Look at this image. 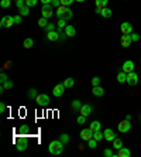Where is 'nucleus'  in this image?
<instances>
[{"label": "nucleus", "instance_id": "obj_1", "mask_svg": "<svg viewBox=\"0 0 141 157\" xmlns=\"http://www.w3.org/2000/svg\"><path fill=\"white\" fill-rule=\"evenodd\" d=\"M63 146H65V144H63L61 140H52L48 144V151H49L51 154H54V156H59V154H62Z\"/></svg>", "mask_w": 141, "mask_h": 157}, {"label": "nucleus", "instance_id": "obj_2", "mask_svg": "<svg viewBox=\"0 0 141 157\" xmlns=\"http://www.w3.org/2000/svg\"><path fill=\"white\" fill-rule=\"evenodd\" d=\"M55 14H56L58 18H65V20H70V18L73 17L72 10H70L69 7H66V6H59V7L56 9Z\"/></svg>", "mask_w": 141, "mask_h": 157}, {"label": "nucleus", "instance_id": "obj_3", "mask_svg": "<svg viewBox=\"0 0 141 157\" xmlns=\"http://www.w3.org/2000/svg\"><path fill=\"white\" fill-rule=\"evenodd\" d=\"M35 102H37V105L39 108H45V106L49 105L51 99H49V96L47 94H38V96L35 98Z\"/></svg>", "mask_w": 141, "mask_h": 157}, {"label": "nucleus", "instance_id": "obj_4", "mask_svg": "<svg viewBox=\"0 0 141 157\" xmlns=\"http://www.w3.org/2000/svg\"><path fill=\"white\" fill-rule=\"evenodd\" d=\"M14 143H16V149L18 150V151H24V150H27V147H28V140H27L25 137H23L21 134H20V137H17Z\"/></svg>", "mask_w": 141, "mask_h": 157}, {"label": "nucleus", "instance_id": "obj_5", "mask_svg": "<svg viewBox=\"0 0 141 157\" xmlns=\"http://www.w3.org/2000/svg\"><path fill=\"white\" fill-rule=\"evenodd\" d=\"M138 81H140V78H138L137 72L131 71V72L127 74V84H128L130 87H135V85L138 84Z\"/></svg>", "mask_w": 141, "mask_h": 157}, {"label": "nucleus", "instance_id": "obj_6", "mask_svg": "<svg viewBox=\"0 0 141 157\" xmlns=\"http://www.w3.org/2000/svg\"><path fill=\"white\" fill-rule=\"evenodd\" d=\"M41 14H42V17H45V18H49V17L54 14V6H52V4H42Z\"/></svg>", "mask_w": 141, "mask_h": 157}, {"label": "nucleus", "instance_id": "obj_7", "mask_svg": "<svg viewBox=\"0 0 141 157\" xmlns=\"http://www.w3.org/2000/svg\"><path fill=\"white\" fill-rule=\"evenodd\" d=\"M117 129H118V132H120V133H127V132H130V129H131V123H130V120H127V119L121 120V122L118 123Z\"/></svg>", "mask_w": 141, "mask_h": 157}, {"label": "nucleus", "instance_id": "obj_8", "mask_svg": "<svg viewBox=\"0 0 141 157\" xmlns=\"http://www.w3.org/2000/svg\"><path fill=\"white\" fill-rule=\"evenodd\" d=\"M65 94V87H63V84H56L52 89V95H54L55 98H59V96H62Z\"/></svg>", "mask_w": 141, "mask_h": 157}, {"label": "nucleus", "instance_id": "obj_9", "mask_svg": "<svg viewBox=\"0 0 141 157\" xmlns=\"http://www.w3.org/2000/svg\"><path fill=\"white\" fill-rule=\"evenodd\" d=\"M103 136H104V140L107 141H113L117 136H116V133H114V130H111L110 127H107V129H104V132H103Z\"/></svg>", "mask_w": 141, "mask_h": 157}, {"label": "nucleus", "instance_id": "obj_10", "mask_svg": "<svg viewBox=\"0 0 141 157\" xmlns=\"http://www.w3.org/2000/svg\"><path fill=\"white\" fill-rule=\"evenodd\" d=\"M131 43H133V40H131V37H130V34H123V36H121V38H120V44H121L124 48L130 47V45H131Z\"/></svg>", "mask_w": 141, "mask_h": 157}, {"label": "nucleus", "instance_id": "obj_11", "mask_svg": "<svg viewBox=\"0 0 141 157\" xmlns=\"http://www.w3.org/2000/svg\"><path fill=\"white\" fill-rule=\"evenodd\" d=\"M134 63L131 61V60H127V61H124V64H123V67H121V71H124L125 74H128V72H131V71H134Z\"/></svg>", "mask_w": 141, "mask_h": 157}, {"label": "nucleus", "instance_id": "obj_12", "mask_svg": "<svg viewBox=\"0 0 141 157\" xmlns=\"http://www.w3.org/2000/svg\"><path fill=\"white\" fill-rule=\"evenodd\" d=\"M93 137V132H90V129L87 127V129H83L82 132H80V139L83 141H87V140H90Z\"/></svg>", "mask_w": 141, "mask_h": 157}, {"label": "nucleus", "instance_id": "obj_13", "mask_svg": "<svg viewBox=\"0 0 141 157\" xmlns=\"http://www.w3.org/2000/svg\"><path fill=\"white\" fill-rule=\"evenodd\" d=\"M120 30H121V34H131L133 33V26L130 23H127V21H124L120 26Z\"/></svg>", "mask_w": 141, "mask_h": 157}, {"label": "nucleus", "instance_id": "obj_14", "mask_svg": "<svg viewBox=\"0 0 141 157\" xmlns=\"http://www.w3.org/2000/svg\"><path fill=\"white\" fill-rule=\"evenodd\" d=\"M79 113L87 118V116L92 113V105H89V103H86V105H82V108L79 109Z\"/></svg>", "mask_w": 141, "mask_h": 157}, {"label": "nucleus", "instance_id": "obj_15", "mask_svg": "<svg viewBox=\"0 0 141 157\" xmlns=\"http://www.w3.org/2000/svg\"><path fill=\"white\" fill-rule=\"evenodd\" d=\"M47 38L49 41H56V40H59V33L56 31V30H52V31H48L47 33Z\"/></svg>", "mask_w": 141, "mask_h": 157}, {"label": "nucleus", "instance_id": "obj_16", "mask_svg": "<svg viewBox=\"0 0 141 157\" xmlns=\"http://www.w3.org/2000/svg\"><path fill=\"white\" fill-rule=\"evenodd\" d=\"M65 34H66L68 37H73V36L76 34V28H75L72 24H68V26L65 27Z\"/></svg>", "mask_w": 141, "mask_h": 157}, {"label": "nucleus", "instance_id": "obj_17", "mask_svg": "<svg viewBox=\"0 0 141 157\" xmlns=\"http://www.w3.org/2000/svg\"><path fill=\"white\" fill-rule=\"evenodd\" d=\"M100 127H102V123L99 122V120H93L90 125H89V129H90V132H97V130H100Z\"/></svg>", "mask_w": 141, "mask_h": 157}, {"label": "nucleus", "instance_id": "obj_18", "mask_svg": "<svg viewBox=\"0 0 141 157\" xmlns=\"http://www.w3.org/2000/svg\"><path fill=\"white\" fill-rule=\"evenodd\" d=\"M116 156H118V157H130L131 156V151L127 149V147H121V149L117 151V154H116Z\"/></svg>", "mask_w": 141, "mask_h": 157}, {"label": "nucleus", "instance_id": "obj_19", "mask_svg": "<svg viewBox=\"0 0 141 157\" xmlns=\"http://www.w3.org/2000/svg\"><path fill=\"white\" fill-rule=\"evenodd\" d=\"M92 94H93L94 96H103V94H104V89H103L100 85H97V87H93V89H92Z\"/></svg>", "mask_w": 141, "mask_h": 157}, {"label": "nucleus", "instance_id": "obj_20", "mask_svg": "<svg viewBox=\"0 0 141 157\" xmlns=\"http://www.w3.org/2000/svg\"><path fill=\"white\" fill-rule=\"evenodd\" d=\"M111 14H113V11H111L109 7H103L102 11H100V16L104 17V18H110V17H111Z\"/></svg>", "mask_w": 141, "mask_h": 157}, {"label": "nucleus", "instance_id": "obj_21", "mask_svg": "<svg viewBox=\"0 0 141 157\" xmlns=\"http://www.w3.org/2000/svg\"><path fill=\"white\" fill-rule=\"evenodd\" d=\"M111 143H113V147H114L116 150H120L121 147H123V140H121L120 137H116V139L111 141Z\"/></svg>", "mask_w": 141, "mask_h": 157}, {"label": "nucleus", "instance_id": "obj_22", "mask_svg": "<svg viewBox=\"0 0 141 157\" xmlns=\"http://www.w3.org/2000/svg\"><path fill=\"white\" fill-rule=\"evenodd\" d=\"M117 82H120V84L127 82V74H125L124 71H121V72H118L117 74Z\"/></svg>", "mask_w": 141, "mask_h": 157}, {"label": "nucleus", "instance_id": "obj_23", "mask_svg": "<svg viewBox=\"0 0 141 157\" xmlns=\"http://www.w3.org/2000/svg\"><path fill=\"white\" fill-rule=\"evenodd\" d=\"M37 96H38V94H37V89H35V88L28 89V92H27V98H28V99H35Z\"/></svg>", "mask_w": 141, "mask_h": 157}, {"label": "nucleus", "instance_id": "obj_24", "mask_svg": "<svg viewBox=\"0 0 141 157\" xmlns=\"http://www.w3.org/2000/svg\"><path fill=\"white\" fill-rule=\"evenodd\" d=\"M62 84H63V87H65V88H72V87H73V84H75V79H73V78H66Z\"/></svg>", "mask_w": 141, "mask_h": 157}, {"label": "nucleus", "instance_id": "obj_25", "mask_svg": "<svg viewBox=\"0 0 141 157\" xmlns=\"http://www.w3.org/2000/svg\"><path fill=\"white\" fill-rule=\"evenodd\" d=\"M28 13H30V7L28 6H23V7L18 9V14H21V16H28Z\"/></svg>", "mask_w": 141, "mask_h": 157}, {"label": "nucleus", "instance_id": "obj_26", "mask_svg": "<svg viewBox=\"0 0 141 157\" xmlns=\"http://www.w3.org/2000/svg\"><path fill=\"white\" fill-rule=\"evenodd\" d=\"M28 132H30V127H28L27 125H23L21 127L17 129V133L18 134H25V133H28Z\"/></svg>", "mask_w": 141, "mask_h": 157}, {"label": "nucleus", "instance_id": "obj_27", "mask_svg": "<svg viewBox=\"0 0 141 157\" xmlns=\"http://www.w3.org/2000/svg\"><path fill=\"white\" fill-rule=\"evenodd\" d=\"M23 45H24V48H31L32 45H34V40L32 38H25L24 40V43H23Z\"/></svg>", "mask_w": 141, "mask_h": 157}, {"label": "nucleus", "instance_id": "obj_28", "mask_svg": "<svg viewBox=\"0 0 141 157\" xmlns=\"http://www.w3.org/2000/svg\"><path fill=\"white\" fill-rule=\"evenodd\" d=\"M70 108L73 110H79L80 108H82V103H80V101H78V99H75L73 102H72V105H70Z\"/></svg>", "mask_w": 141, "mask_h": 157}, {"label": "nucleus", "instance_id": "obj_29", "mask_svg": "<svg viewBox=\"0 0 141 157\" xmlns=\"http://www.w3.org/2000/svg\"><path fill=\"white\" fill-rule=\"evenodd\" d=\"M107 3H109V0H96V7H107Z\"/></svg>", "mask_w": 141, "mask_h": 157}, {"label": "nucleus", "instance_id": "obj_30", "mask_svg": "<svg viewBox=\"0 0 141 157\" xmlns=\"http://www.w3.org/2000/svg\"><path fill=\"white\" fill-rule=\"evenodd\" d=\"M14 23V16H6V27H11Z\"/></svg>", "mask_w": 141, "mask_h": 157}, {"label": "nucleus", "instance_id": "obj_31", "mask_svg": "<svg viewBox=\"0 0 141 157\" xmlns=\"http://www.w3.org/2000/svg\"><path fill=\"white\" fill-rule=\"evenodd\" d=\"M93 139H96L97 141H100L102 139H104V136H103V132H100V130L94 132V133H93Z\"/></svg>", "mask_w": 141, "mask_h": 157}, {"label": "nucleus", "instance_id": "obj_32", "mask_svg": "<svg viewBox=\"0 0 141 157\" xmlns=\"http://www.w3.org/2000/svg\"><path fill=\"white\" fill-rule=\"evenodd\" d=\"M97 143H99V141L96 140V139H93V137H92L90 140H87V146H89L90 149H96V146H97Z\"/></svg>", "mask_w": 141, "mask_h": 157}, {"label": "nucleus", "instance_id": "obj_33", "mask_svg": "<svg viewBox=\"0 0 141 157\" xmlns=\"http://www.w3.org/2000/svg\"><path fill=\"white\" fill-rule=\"evenodd\" d=\"M59 140L62 141L63 144H68V143H69V136H68L66 133H62L61 136H59Z\"/></svg>", "mask_w": 141, "mask_h": 157}, {"label": "nucleus", "instance_id": "obj_34", "mask_svg": "<svg viewBox=\"0 0 141 157\" xmlns=\"http://www.w3.org/2000/svg\"><path fill=\"white\" fill-rule=\"evenodd\" d=\"M100 81L102 79L99 78V77H93V78L90 79V84H92V87H97V85H100Z\"/></svg>", "mask_w": 141, "mask_h": 157}, {"label": "nucleus", "instance_id": "obj_35", "mask_svg": "<svg viewBox=\"0 0 141 157\" xmlns=\"http://www.w3.org/2000/svg\"><path fill=\"white\" fill-rule=\"evenodd\" d=\"M48 18H45V17H41L38 20V26L39 27H42V28H45L47 27V24H48V21H47Z\"/></svg>", "mask_w": 141, "mask_h": 157}, {"label": "nucleus", "instance_id": "obj_36", "mask_svg": "<svg viewBox=\"0 0 141 157\" xmlns=\"http://www.w3.org/2000/svg\"><path fill=\"white\" fill-rule=\"evenodd\" d=\"M0 6L3 9H8L11 6V1L10 0H0Z\"/></svg>", "mask_w": 141, "mask_h": 157}, {"label": "nucleus", "instance_id": "obj_37", "mask_svg": "<svg viewBox=\"0 0 141 157\" xmlns=\"http://www.w3.org/2000/svg\"><path fill=\"white\" fill-rule=\"evenodd\" d=\"M76 122H78L79 125H85V123H86V116H83V115H79L78 118H76Z\"/></svg>", "mask_w": 141, "mask_h": 157}, {"label": "nucleus", "instance_id": "obj_38", "mask_svg": "<svg viewBox=\"0 0 141 157\" xmlns=\"http://www.w3.org/2000/svg\"><path fill=\"white\" fill-rule=\"evenodd\" d=\"M65 18H58V23H56V26H58V28H65L66 26H65Z\"/></svg>", "mask_w": 141, "mask_h": 157}, {"label": "nucleus", "instance_id": "obj_39", "mask_svg": "<svg viewBox=\"0 0 141 157\" xmlns=\"http://www.w3.org/2000/svg\"><path fill=\"white\" fill-rule=\"evenodd\" d=\"M37 3H38V0H25V6H28V7H34Z\"/></svg>", "mask_w": 141, "mask_h": 157}, {"label": "nucleus", "instance_id": "obj_40", "mask_svg": "<svg viewBox=\"0 0 141 157\" xmlns=\"http://www.w3.org/2000/svg\"><path fill=\"white\" fill-rule=\"evenodd\" d=\"M103 154H104L106 157H113V156H116V154L113 153V150H111V149H104Z\"/></svg>", "mask_w": 141, "mask_h": 157}, {"label": "nucleus", "instance_id": "obj_41", "mask_svg": "<svg viewBox=\"0 0 141 157\" xmlns=\"http://www.w3.org/2000/svg\"><path fill=\"white\" fill-rule=\"evenodd\" d=\"M7 81H8L7 75H6L4 72H1V74H0V82H1V85H3V84H6Z\"/></svg>", "mask_w": 141, "mask_h": 157}, {"label": "nucleus", "instance_id": "obj_42", "mask_svg": "<svg viewBox=\"0 0 141 157\" xmlns=\"http://www.w3.org/2000/svg\"><path fill=\"white\" fill-rule=\"evenodd\" d=\"M1 87L4 88V91H6V89H11V88H13V82H11V81L8 79L7 82H6V84H3Z\"/></svg>", "mask_w": 141, "mask_h": 157}, {"label": "nucleus", "instance_id": "obj_43", "mask_svg": "<svg viewBox=\"0 0 141 157\" xmlns=\"http://www.w3.org/2000/svg\"><path fill=\"white\" fill-rule=\"evenodd\" d=\"M73 1H75V0H61V6H66V7H68Z\"/></svg>", "mask_w": 141, "mask_h": 157}, {"label": "nucleus", "instance_id": "obj_44", "mask_svg": "<svg viewBox=\"0 0 141 157\" xmlns=\"http://www.w3.org/2000/svg\"><path fill=\"white\" fill-rule=\"evenodd\" d=\"M52 30H55V24L54 23H48L47 27H45V31H52Z\"/></svg>", "mask_w": 141, "mask_h": 157}, {"label": "nucleus", "instance_id": "obj_45", "mask_svg": "<svg viewBox=\"0 0 141 157\" xmlns=\"http://www.w3.org/2000/svg\"><path fill=\"white\" fill-rule=\"evenodd\" d=\"M21 20H23V16H21V14H17V16H14V23H16V24H20V23H21Z\"/></svg>", "mask_w": 141, "mask_h": 157}, {"label": "nucleus", "instance_id": "obj_46", "mask_svg": "<svg viewBox=\"0 0 141 157\" xmlns=\"http://www.w3.org/2000/svg\"><path fill=\"white\" fill-rule=\"evenodd\" d=\"M51 4H52V6H54V7H59V6H61V0H51Z\"/></svg>", "mask_w": 141, "mask_h": 157}, {"label": "nucleus", "instance_id": "obj_47", "mask_svg": "<svg viewBox=\"0 0 141 157\" xmlns=\"http://www.w3.org/2000/svg\"><path fill=\"white\" fill-rule=\"evenodd\" d=\"M16 6L18 9L23 7V6H25V0H17V1H16Z\"/></svg>", "mask_w": 141, "mask_h": 157}, {"label": "nucleus", "instance_id": "obj_48", "mask_svg": "<svg viewBox=\"0 0 141 157\" xmlns=\"http://www.w3.org/2000/svg\"><path fill=\"white\" fill-rule=\"evenodd\" d=\"M130 37H131L133 41H138V40H140V36H138V34H135V33H131V34H130Z\"/></svg>", "mask_w": 141, "mask_h": 157}, {"label": "nucleus", "instance_id": "obj_49", "mask_svg": "<svg viewBox=\"0 0 141 157\" xmlns=\"http://www.w3.org/2000/svg\"><path fill=\"white\" fill-rule=\"evenodd\" d=\"M66 37H68L66 34H63V33H59V40H61V41H65V38H66Z\"/></svg>", "mask_w": 141, "mask_h": 157}, {"label": "nucleus", "instance_id": "obj_50", "mask_svg": "<svg viewBox=\"0 0 141 157\" xmlns=\"http://www.w3.org/2000/svg\"><path fill=\"white\" fill-rule=\"evenodd\" d=\"M4 110H6V105H4V103L1 102V103H0V113H3Z\"/></svg>", "mask_w": 141, "mask_h": 157}, {"label": "nucleus", "instance_id": "obj_51", "mask_svg": "<svg viewBox=\"0 0 141 157\" xmlns=\"http://www.w3.org/2000/svg\"><path fill=\"white\" fill-rule=\"evenodd\" d=\"M0 26H1V27H6V17H3V18L0 20Z\"/></svg>", "mask_w": 141, "mask_h": 157}, {"label": "nucleus", "instance_id": "obj_52", "mask_svg": "<svg viewBox=\"0 0 141 157\" xmlns=\"http://www.w3.org/2000/svg\"><path fill=\"white\" fill-rule=\"evenodd\" d=\"M42 4H51V0H39Z\"/></svg>", "mask_w": 141, "mask_h": 157}, {"label": "nucleus", "instance_id": "obj_53", "mask_svg": "<svg viewBox=\"0 0 141 157\" xmlns=\"http://www.w3.org/2000/svg\"><path fill=\"white\" fill-rule=\"evenodd\" d=\"M100 11H102V9H100V7L94 9V13H96V14H100Z\"/></svg>", "mask_w": 141, "mask_h": 157}, {"label": "nucleus", "instance_id": "obj_54", "mask_svg": "<svg viewBox=\"0 0 141 157\" xmlns=\"http://www.w3.org/2000/svg\"><path fill=\"white\" fill-rule=\"evenodd\" d=\"M75 1H78V3H83L85 0H75Z\"/></svg>", "mask_w": 141, "mask_h": 157}, {"label": "nucleus", "instance_id": "obj_55", "mask_svg": "<svg viewBox=\"0 0 141 157\" xmlns=\"http://www.w3.org/2000/svg\"><path fill=\"white\" fill-rule=\"evenodd\" d=\"M140 84H141V79H140Z\"/></svg>", "mask_w": 141, "mask_h": 157}, {"label": "nucleus", "instance_id": "obj_56", "mask_svg": "<svg viewBox=\"0 0 141 157\" xmlns=\"http://www.w3.org/2000/svg\"><path fill=\"white\" fill-rule=\"evenodd\" d=\"M16 1H17V0H16Z\"/></svg>", "mask_w": 141, "mask_h": 157}]
</instances>
